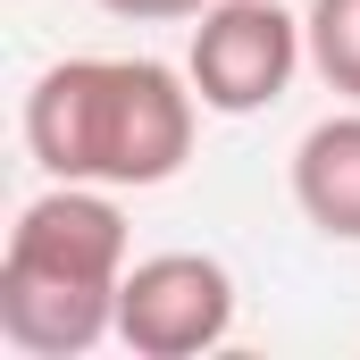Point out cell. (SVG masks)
Wrapping results in <instances>:
<instances>
[{"mask_svg": "<svg viewBox=\"0 0 360 360\" xmlns=\"http://www.w3.org/2000/svg\"><path fill=\"white\" fill-rule=\"evenodd\" d=\"M302 59H310V34L285 0H210L193 25L184 76H193L210 117H252V109L285 101Z\"/></svg>", "mask_w": 360, "mask_h": 360, "instance_id": "cell-3", "label": "cell"}, {"mask_svg": "<svg viewBox=\"0 0 360 360\" xmlns=\"http://www.w3.org/2000/svg\"><path fill=\"white\" fill-rule=\"evenodd\" d=\"M235 335V276L210 252H151L117 285V344L134 360H201Z\"/></svg>", "mask_w": 360, "mask_h": 360, "instance_id": "cell-4", "label": "cell"}, {"mask_svg": "<svg viewBox=\"0 0 360 360\" xmlns=\"http://www.w3.org/2000/svg\"><path fill=\"white\" fill-rule=\"evenodd\" d=\"M126 269V210L109 201V184L34 193L0 252V335L25 360H84L117 335Z\"/></svg>", "mask_w": 360, "mask_h": 360, "instance_id": "cell-2", "label": "cell"}, {"mask_svg": "<svg viewBox=\"0 0 360 360\" xmlns=\"http://www.w3.org/2000/svg\"><path fill=\"white\" fill-rule=\"evenodd\" d=\"M293 210L327 243H360V101L293 143Z\"/></svg>", "mask_w": 360, "mask_h": 360, "instance_id": "cell-5", "label": "cell"}, {"mask_svg": "<svg viewBox=\"0 0 360 360\" xmlns=\"http://www.w3.org/2000/svg\"><path fill=\"white\" fill-rule=\"evenodd\" d=\"M109 17H134V25H160V17H201L210 0H101Z\"/></svg>", "mask_w": 360, "mask_h": 360, "instance_id": "cell-7", "label": "cell"}, {"mask_svg": "<svg viewBox=\"0 0 360 360\" xmlns=\"http://www.w3.org/2000/svg\"><path fill=\"white\" fill-rule=\"evenodd\" d=\"M201 92L168 59H59L25 92V151L51 184L151 193L193 160Z\"/></svg>", "mask_w": 360, "mask_h": 360, "instance_id": "cell-1", "label": "cell"}, {"mask_svg": "<svg viewBox=\"0 0 360 360\" xmlns=\"http://www.w3.org/2000/svg\"><path fill=\"white\" fill-rule=\"evenodd\" d=\"M302 34H310V68L327 76V92L360 101V0H310Z\"/></svg>", "mask_w": 360, "mask_h": 360, "instance_id": "cell-6", "label": "cell"}]
</instances>
